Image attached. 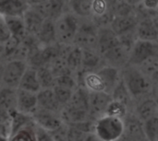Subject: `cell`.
<instances>
[{
  "mask_svg": "<svg viewBox=\"0 0 158 141\" xmlns=\"http://www.w3.org/2000/svg\"><path fill=\"white\" fill-rule=\"evenodd\" d=\"M11 38L9 30L6 24L5 18L0 14V44H4Z\"/></svg>",
  "mask_w": 158,
  "mask_h": 141,
  "instance_id": "f35d334b",
  "label": "cell"
},
{
  "mask_svg": "<svg viewBox=\"0 0 158 141\" xmlns=\"http://www.w3.org/2000/svg\"><path fill=\"white\" fill-rule=\"evenodd\" d=\"M129 6H131V7H136L137 6H139L141 3H142V1L143 0H124Z\"/></svg>",
  "mask_w": 158,
  "mask_h": 141,
  "instance_id": "f6af8a7d",
  "label": "cell"
},
{
  "mask_svg": "<svg viewBox=\"0 0 158 141\" xmlns=\"http://www.w3.org/2000/svg\"><path fill=\"white\" fill-rule=\"evenodd\" d=\"M131 110L143 122L157 115L158 105L156 98L153 95L143 97L136 102V104Z\"/></svg>",
  "mask_w": 158,
  "mask_h": 141,
  "instance_id": "9a60e30c",
  "label": "cell"
},
{
  "mask_svg": "<svg viewBox=\"0 0 158 141\" xmlns=\"http://www.w3.org/2000/svg\"><path fill=\"white\" fill-rule=\"evenodd\" d=\"M37 106L42 109L49 110L55 113L61 111L62 106L57 102L52 89H41L37 93Z\"/></svg>",
  "mask_w": 158,
  "mask_h": 141,
  "instance_id": "ffe728a7",
  "label": "cell"
},
{
  "mask_svg": "<svg viewBox=\"0 0 158 141\" xmlns=\"http://www.w3.org/2000/svg\"><path fill=\"white\" fill-rule=\"evenodd\" d=\"M107 4L113 17L129 15L134 12V8L129 6L124 0H107Z\"/></svg>",
  "mask_w": 158,
  "mask_h": 141,
  "instance_id": "1f68e13d",
  "label": "cell"
},
{
  "mask_svg": "<svg viewBox=\"0 0 158 141\" xmlns=\"http://www.w3.org/2000/svg\"><path fill=\"white\" fill-rule=\"evenodd\" d=\"M66 105L89 112V91L83 87L79 86L73 91L69 102Z\"/></svg>",
  "mask_w": 158,
  "mask_h": 141,
  "instance_id": "83f0119b",
  "label": "cell"
},
{
  "mask_svg": "<svg viewBox=\"0 0 158 141\" xmlns=\"http://www.w3.org/2000/svg\"><path fill=\"white\" fill-rule=\"evenodd\" d=\"M29 7L27 0H0V14L21 17Z\"/></svg>",
  "mask_w": 158,
  "mask_h": 141,
  "instance_id": "603a6c76",
  "label": "cell"
},
{
  "mask_svg": "<svg viewBox=\"0 0 158 141\" xmlns=\"http://www.w3.org/2000/svg\"><path fill=\"white\" fill-rule=\"evenodd\" d=\"M31 6L34 7L44 17V18L54 21L68 10L67 3L64 0H45L38 5Z\"/></svg>",
  "mask_w": 158,
  "mask_h": 141,
  "instance_id": "8fae6325",
  "label": "cell"
},
{
  "mask_svg": "<svg viewBox=\"0 0 158 141\" xmlns=\"http://www.w3.org/2000/svg\"><path fill=\"white\" fill-rule=\"evenodd\" d=\"M92 2L93 0H69L67 7L79 18H90Z\"/></svg>",
  "mask_w": 158,
  "mask_h": 141,
  "instance_id": "4316f807",
  "label": "cell"
},
{
  "mask_svg": "<svg viewBox=\"0 0 158 141\" xmlns=\"http://www.w3.org/2000/svg\"><path fill=\"white\" fill-rule=\"evenodd\" d=\"M0 126L11 127V115L1 106H0Z\"/></svg>",
  "mask_w": 158,
  "mask_h": 141,
  "instance_id": "b9f144b4",
  "label": "cell"
},
{
  "mask_svg": "<svg viewBox=\"0 0 158 141\" xmlns=\"http://www.w3.org/2000/svg\"><path fill=\"white\" fill-rule=\"evenodd\" d=\"M0 141H8V139H5V138L0 136Z\"/></svg>",
  "mask_w": 158,
  "mask_h": 141,
  "instance_id": "c3c4849f",
  "label": "cell"
},
{
  "mask_svg": "<svg viewBox=\"0 0 158 141\" xmlns=\"http://www.w3.org/2000/svg\"><path fill=\"white\" fill-rule=\"evenodd\" d=\"M120 75L133 102L153 95L156 84H154L138 66L127 65L120 69Z\"/></svg>",
  "mask_w": 158,
  "mask_h": 141,
  "instance_id": "6da1fadb",
  "label": "cell"
},
{
  "mask_svg": "<svg viewBox=\"0 0 158 141\" xmlns=\"http://www.w3.org/2000/svg\"><path fill=\"white\" fill-rule=\"evenodd\" d=\"M157 18H144L138 19L135 27L137 40L157 42Z\"/></svg>",
  "mask_w": 158,
  "mask_h": 141,
  "instance_id": "7c38bea8",
  "label": "cell"
},
{
  "mask_svg": "<svg viewBox=\"0 0 158 141\" xmlns=\"http://www.w3.org/2000/svg\"><path fill=\"white\" fill-rule=\"evenodd\" d=\"M95 71L104 84L105 92L111 94L114 88L117 86V84L119 82L121 79L120 69L108 65H103Z\"/></svg>",
  "mask_w": 158,
  "mask_h": 141,
  "instance_id": "2e32d148",
  "label": "cell"
},
{
  "mask_svg": "<svg viewBox=\"0 0 158 141\" xmlns=\"http://www.w3.org/2000/svg\"><path fill=\"white\" fill-rule=\"evenodd\" d=\"M17 105V89L8 87H0V106L6 109L10 115L16 111Z\"/></svg>",
  "mask_w": 158,
  "mask_h": 141,
  "instance_id": "484cf974",
  "label": "cell"
},
{
  "mask_svg": "<svg viewBox=\"0 0 158 141\" xmlns=\"http://www.w3.org/2000/svg\"><path fill=\"white\" fill-rule=\"evenodd\" d=\"M129 111L131 110L124 103L112 99L111 102L108 103L104 115L114 116V117H118L122 119Z\"/></svg>",
  "mask_w": 158,
  "mask_h": 141,
  "instance_id": "836d02e7",
  "label": "cell"
},
{
  "mask_svg": "<svg viewBox=\"0 0 158 141\" xmlns=\"http://www.w3.org/2000/svg\"><path fill=\"white\" fill-rule=\"evenodd\" d=\"M37 107L36 93L30 92L21 89H17V112L31 115Z\"/></svg>",
  "mask_w": 158,
  "mask_h": 141,
  "instance_id": "e0dca14e",
  "label": "cell"
},
{
  "mask_svg": "<svg viewBox=\"0 0 158 141\" xmlns=\"http://www.w3.org/2000/svg\"><path fill=\"white\" fill-rule=\"evenodd\" d=\"M84 141H102L94 132H90L87 134V137Z\"/></svg>",
  "mask_w": 158,
  "mask_h": 141,
  "instance_id": "ee69618b",
  "label": "cell"
},
{
  "mask_svg": "<svg viewBox=\"0 0 158 141\" xmlns=\"http://www.w3.org/2000/svg\"><path fill=\"white\" fill-rule=\"evenodd\" d=\"M81 64L80 71H94L104 64L102 55L95 50H81Z\"/></svg>",
  "mask_w": 158,
  "mask_h": 141,
  "instance_id": "7402d4cb",
  "label": "cell"
},
{
  "mask_svg": "<svg viewBox=\"0 0 158 141\" xmlns=\"http://www.w3.org/2000/svg\"><path fill=\"white\" fill-rule=\"evenodd\" d=\"M31 119L35 125L43 129L52 132L64 125L58 113L37 107L36 110L31 115Z\"/></svg>",
  "mask_w": 158,
  "mask_h": 141,
  "instance_id": "52a82bcc",
  "label": "cell"
},
{
  "mask_svg": "<svg viewBox=\"0 0 158 141\" xmlns=\"http://www.w3.org/2000/svg\"><path fill=\"white\" fill-rule=\"evenodd\" d=\"M52 138L54 141H67V125L64 124L62 127H60L59 128L56 129L55 131L50 132Z\"/></svg>",
  "mask_w": 158,
  "mask_h": 141,
  "instance_id": "ab89813d",
  "label": "cell"
},
{
  "mask_svg": "<svg viewBox=\"0 0 158 141\" xmlns=\"http://www.w3.org/2000/svg\"><path fill=\"white\" fill-rule=\"evenodd\" d=\"M45 0H27L29 6H35V5H38L42 2H44Z\"/></svg>",
  "mask_w": 158,
  "mask_h": 141,
  "instance_id": "bcb514c9",
  "label": "cell"
},
{
  "mask_svg": "<svg viewBox=\"0 0 158 141\" xmlns=\"http://www.w3.org/2000/svg\"><path fill=\"white\" fill-rule=\"evenodd\" d=\"M140 5L147 11L157 13L158 0H143Z\"/></svg>",
  "mask_w": 158,
  "mask_h": 141,
  "instance_id": "60d3db41",
  "label": "cell"
},
{
  "mask_svg": "<svg viewBox=\"0 0 158 141\" xmlns=\"http://www.w3.org/2000/svg\"><path fill=\"white\" fill-rule=\"evenodd\" d=\"M87 132L73 127L67 125V141H84L87 137Z\"/></svg>",
  "mask_w": 158,
  "mask_h": 141,
  "instance_id": "8d00e7d4",
  "label": "cell"
},
{
  "mask_svg": "<svg viewBox=\"0 0 158 141\" xmlns=\"http://www.w3.org/2000/svg\"><path fill=\"white\" fill-rule=\"evenodd\" d=\"M55 85L62 86V87L70 89L72 91H75L79 87L75 74H72V73L64 74V75H60V76L56 77Z\"/></svg>",
  "mask_w": 158,
  "mask_h": 141,
  "instance_id": "d590c367",
  "label": "cell"
},
{
  "mask_svg": "<svg viewBox=\"0 0 158 141\" xmlns=\"http://www.w3.org/2000/svg\"><path fill=\"white\" fill-rule=\"evenodd\" d=\"M143 135L146 141H158V117L155 115L143 121Z\"/></svg>",
  "mask_w": 158,
  "mask_h": 141,
  "instance_id": "d6a6232c",
  "label": "cell"
},
{
  "mask_svg": "<svg viewBox=\"0 0 158 141\" xmlns=\"http://www.w3.org/2000/svg\"><path fill=\"white\" fill-rule=\"evenodd\" d=\"M31 136L28 134H24V132H19L16 136H12L10 139H12L11 141H31Z\"/></svg>",
  "mask_w": 158,
  "mask_h": 141,
  "instance_id": "7bdbcfd3",
  "label": "cell"
},
{
  "mask_svg": "<svg viewBox=\"0 0 158 141\" xmlns=\"http://www.w3.org/2000/svg\"><path fill=\"white\" fill-rule=\"evenodd\" d=\"M4 63L0 62V87H1V83H2V75H3V66H4Z\"/></svg>",
  "mask_w": 158,
  "mask_h": 141,
  "instance_id": "7dc6e473",
  "label": "cell"
},
{
  "mask_svg": "<svg viewBox=\"0 0 158 141\" xmlns=\"http://www.w3.org/2000/svg\"><path fill=\"white\" fill-rule=\"evenodd\" d=\"M98 27L90 18H80L79 27L73 40V45L81 50H95Z\"/></svg>",
  "mask_w": 158,
  "mask_h": 141,
  "instance_id": "277c9868",
  "label": "cell"
},
{
  "mask_svg": "<svg viewBox=\"0 0 158 141\" xmlns=\"http://www.w3.org/2000/svg\"><path fill=\"white\" fill-rule=\"evenodd\" d=\"M157 42L136 40L130 51L128 65L140 66L148 59L157 56Z\"/></svg>",
  "mask_w": 158,
  "mask_h": 141,
  "instance_id": "5b68a950",
  "label": "cell"
},
{
  "mask_svg": "<svg viewBox=\"0 0 158 141\" xmlns=\"http://www.w3.org/2000/svg\"><path fill=\"white\" fill-rule=\"evenodd\" d=\"M111 94L105 91H89V116L92 121L105 115L108 103L111 102Z\"/></svg>",
  "mask_w": 158,
  "mask_h": 141,
  "instance_id": "ba28073f",
  "label": "cell"
},
{
  "mask_svg": "<svg viewBox=\"0 0 158 141\" xmlns=\"http://www.w3.org/2000/svg\"><path fill=\"white\" fill-rule=\"evenodd\" d=\"M34 37L36 38L40 46H47L56 43L54 20L44 18Z\"/></svg>",
  "mask_w": 158,
  "mask_h": 141,
  "instance_id": "44dd1931",
  "label": "cell"
},
{
  "mask_svg": "<svg viewBox=\"0 0 158 141\" xmlns=\"http://www.w3.org/2000/svg\"><path fill=\"white\" fill-rule=\"evenodd\" d=\"M21 18L27 34L33 36L36 34V32L38 31V30L40 29L41 25L44 20V17L34 7L31 6H29V7L25 10Z\"/></svg>",
  "mask_w": 158,
  "mask_h": 141,
  "instance_id": "d6986e66",
  "label": "cell"
},
{
  "mask_svg": "<svg viewBox=\"0 0 158 141\" xmlns=\"http://www.w3.org/2000/svg\"><path fill=\"white\" fill-rule=\"evenodd\" d=\"M52 90L54 91V94H55L57 102L59 103V104L62 107L65 106L69 102V100L72 96V93L74 91L70 89H68V88H65L62 86H58V85H54Z\"/></svg>",
  "mask_w": 158,
  "mask_h": 141,
  "instance_id": "e575fe53",
  "label": "cell"
},
{
  "mask_svg": "<svg viewBox=\"0 0 158 141\" xmlns=\"http://www.w3.org/2000/svg\"><path fill=\"white\" fill-rule=\"evenodd\" d=\"M37 78L41 89H52L55 85V75L48 66H43L36 68Z\"/></svg>",
  "mask_w": 158,
  "mask_h": 141,
  "instance_id": "4dcf8cb0",
  "label": "cell"
},
{
  "mask_svg": "<svg viewBox=\"0 0 158 141\" xmlns=\"http://www.w3.org/2000/svg\"><path fill=\"white\" fill-rule=\"evenodd\" d=\"M138 18L133 12L129 15L113 17L109 26L118 36H120L122 34L135 30Z\"/></svg>",
  "mask_w": 158,
  "mask_h": 141,
  "instance_id": "ac0fdd59",
  "label": "cell"
},
{
  "mask_svg": "<svg viewBox=\"0 0 158 141\" xmlns=\"http://www.w3.org/2000/svg\"><path fill=\"white\" fill-rule=\"evenodd\" d=\"M124 133L126 136L140 141H146L143 135V122L131 110L122 118Z\"/></svg>",
  "mask_w": 158,
  "mask_h": 141,
  "instance_id": "4fadbf2b",
  "label": "cell"
},
{
  "mask_svg": "<svg viewBox=\"0 0 158 141\" xmlns=\"http://www.w3.org/2000/svg\"><path fill=\"white\" fill-rule=\"evenodd\" d=\"M56 42L63 45H71L75 38L80 18L69 10H66L55 21Z\"/></svg>",
  "mask_w": 158,
  "mask_h": 141,
  "instance_id": "7a4b0ae2",
  "label": "cell"
},
{
  "mask_svg": "<svg viewBox=\"0 0 158 141\" xmlns=\"http://www.w3.org/2000/svg\"><path fill=\"white\" fill-rule=\"evenodd\" d=\"M4 18L11 37L21 42L22 39L27 35L22 18L18 16H6Z\"/></svg>",
  "mask_w": 158,
  "mask_h": 141,
  "instance_id": "d4e9b609",
  "label": "cell"
},
{
  "mask_svg": "<svg viewBox=\"0 0 158 141\" xmlns=\"http://www.w3.org/2000/svg\"><path fill=\"white\" fill-rule=\"evenodd\" d=\"M121 76V75H120ZM111 97L113 100L118 101L122 103H124L130 110H131L133 106V100L129 93L124 82L120 79L119 82L117 84V86L114 88L113 91L111 92Z\"/></svg>",
  "mask_w": 158,
  "mask_h": 141,
  "instance_id": "f546056e",
  "label": "cell"
},
{
  "mask_svg": "<svg viewBox=\"0 0 158 141\" xmlns=\"http://www.w3.org/2000/svg\"><path fill=\"white\" fill-rule=\"evenodd\" d=\"M31 127L33 131V136H34L35 141H54L50 132L38 127L37 125H35L33 123V121H32Z\"/></svg>",
  "mask_w": 158,
  "mask_h": 141,
  "instance_id": "74e56055",
  "label": "cell"
},
{
  "mask_svg": "<svg viewBox=\"0 0 158 141\" xmlns=\"http://www.w3.org/2000/svg\"><path fill=\"white\" fill-rule=\"evenodd\" d=\"M118 42V36L114 32L110 26H104L98 28L96 51L101 55H103L106 52L116 46Z\"/></svg>",
  "mask_w": 158,
  "mask_h": 141,
  "instance_id": "5bb4252c",
  "label": "cell"
},
{
  "mask_svg": "<svg viewBox=\"0 0 158 141\" xmlns=\"http://www.w3.org/2000/svg\"><path fill=\"white\" fill-rule=\"evenodd\" d=\"M18 89H21L33 93H37L41 90V86L37 78L36 68H33L29 66H27L20 79Z\"/></svg>",
  "mask_w": 158,
  "mask_h": 141,
  "instance_id": "cb8c5ba5",
  "label": "cell"
},
{
  "mask_svg": "<svg viewBox=\"0 0 158 141\" xmlns=\"http://www.w3.org/2000/svg\"><path fill=\"white\" fill-rule=\"evenodd\" d=\"M28 65L25 60L9 59L4 63L1 86L18 89L20 79L27 68Z\"/></svg>",
  "mask_w": 158,
  "mask_h": 141,
  "instance_id": "8992f818",
  "label": "cell"
},
{
  "mask_svg": "<svg viewBox=\"0 0 158 141\" xmlns=\"http://www.w3.org/2000/svg\"><path fill=\"white\" fill-rule=\"evenodd\" d=\"M113 16L109 10L107 0H93L90 19L99 28L109 26Z\"/></svg>",
  "mask_w": 158,
  "mask_h": 141,
  "instance_id": "30bf717a",
  "label": "cell"
},
{
  "mask_svg": "<svg viewBox=\"0 0 158 141\" xmlns=\"http://www.w3.org/2000/svg\"><path fill=\"white\" fill-rule=\"evenodd\" d=\"M93 132L102 141H117L124 133L121 118L103 115L94 122Z\"/></svg>",
  "mask_w": 158,
  "mask_h": 141,
  "instance_id": "3957f363",
  "label": "cell"
},
{
  "mask_svg": "<svg viewBox=\"0 0 158 141\" xmlns=\"http://www.w3.org/2000/svg\"><path fill=\"white\" fill-rule=\"evenodd\" d=\"M64 1H65V2H66V3H67V2H68V1H69V0H64Z\"/></svg>",
  "mask_w": 158,
  "mask_h": 141,
  "instance_id": "681fc988",
  "label": "cell"
},
{
  "mask_svg": "<svg viewBox=\"0 0 158 141\" xmlns=\"http://www.w3.org/2000/svg\"><path fill=\"white\" fill-rule=\"evenodd\" d=\"M81 54H82L81 49L73 45V44L69 45L67 52H66L65 61H66L68 68L73 74L77 73L81 68Z\"/></svg>",
  "mask_w": 158,
  "mask_h": 141,
  "instance_id": "f1b7e54d",
  "label": "cell"
},
{
  "mask_svg": "<svg viewBox=\"0 0 158 141\" xmlns=\"http://www.w3.org/2000/svg\"><path fill=\"white\" fill-rule=\"evenodd\" d=\"M130 51V49L118 42L116 46H114L102 55L104 64L121 69L128 65Z\"/></svg>",
  "mask_w": 158,
  "mask_h": 141,
  "instance_id": "9c48e42d",
  "label": "cell"
}]
</instances>
